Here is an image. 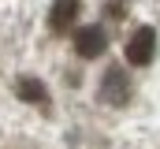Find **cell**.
<instances>
[{"label":"cell","instance_id":"obj_6","mask_svg":"<svg viewBox=\"0 0 160 149\" xmlns=\"http://www.w3.org/2000/svg\"><path fill=\"white\" fill-rule=\"evenodd\" d=\"M104 15H108V19H123V15H127V0H108Z\"/></svg>","mask_w":160,"mask_h":149},{"label":"cell","instance_id":"obj_3","mask_svg":"<svg viewBox=\"0 0 160 149\" xmlns=\"http://www.w3.org/2000/svg\"><path fill=\"white\" fill-rule=\"evenodd\" d=\"M104 49H108V34H104V26H78L75 30V56L82 60H97V56H104Z\"/></svg>","mask_w":160,"mask_h":149},{"label":"cell","instance_id":"obj_1","mask_svg":"<svg viewBox=\"0 0 160 149\" xmlns=\"http://www.w3.org/2000/svg\"><path fill=\"white\" fill-rule=\"evenodd\" d=\"M97 97H101V105H108V108H123V105L130 101V78H127V71H123V67H108L104 78H101Z\"/></svg>","mask_w":160,"mask_h":149},{"label":"cell","instance_id":"obj_4","mask_svg":"<svg viewBox=\"0 0 160 149\" xmlns=\"http://www.w3.org/2000/svg\"><path fill=\"white\" fill-rule=\"evenodd\" d=\"M82 15V0H52L48 8V30L52 34H67Z\"/></svg>","mask_w":160,"mask_h":149},{"label":"cell","instance_id":"obj_2","mask_svg":"<svg viewBox=\"0 0 160 149\" xmlns=\"http://www.w3.org/2000/svg\"><path fill=\"white\" fill-rule=\"evenodd\" d=\"M123 56H127L130 67H145V64H153V56H157V30H153V26H138V30L130 34V41H127Z\"/></svg>","mask_w":160,"mask_h":149},{"label":"cell","instance_id":"obj_5","mask_svg":"<svg viewBox=\"0 0 160 149\" xmlns=\"http://www.w3.org/2000/svg\"><path fill=\"white\" fill-rule=\"evenodd\" d=\"M15 97L19 101H26V105H48V86L41 82V78H34V74H22L19 82H15Z\"/></svg>","mask_w":160,"mask_h":149}]
</instances>
